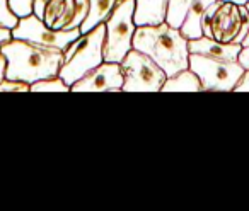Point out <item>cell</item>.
<instances>
[{"label": "cell", "mask_w": 249, "mask_h": 211, "mask_svg": "<svg viewBox=\"0 0 249 211\" xmlns=\"http://www.w3.org/2000/svg\"><path fill=\"white\" fill-rule=\"evenodd\" d=\"M123 92H160L167 75L150 56L132 48L121 60Z\"/></svg>", "instance_id": "6"}, {"label": "cell", "mask_w": 249, "mask_h": 211, "mask_svg": "<svg viewBox=\"0 0 249 211\" xmlns=\"http://www.w3.org/2000/svg\"><path fill=\"white\" fill-rule=\"evenodd\" d=\"M188 48H190V53H196V55L222 60H239L242 45H239V43H222L207 38V36H201V38L196 39H190Z\"/></svg>", "instance_id": "11"}, {"label": "cell", "mask_w": 249, "mask_h": 211, "mask_svg": "<svg viewBox=\"0 0 249 211\" xmlns=\"http://www.w3.org/2000/svg\"><path fill=\"white\" fill-rule=\"evenodd\" d=\"M0 92H31V83L4 79L0 82Z\"/></svg>", "instance_id": "19"}, {"label": "cell", "mask_w": 249, "mask_h": 211, "mask_svg": "<svg viewBox=\"0 0 249 211\" xmlns=\"http://www.w3.org/2000/svg\"><path fill=\"white\" fill-rule=\"evenodd\" d=\"M234 92H249V70H246L242 79L239 80V83L235 85Z\"/></svg>", "instance_id": "21"}, {"label": "cell", "mask_w": 249, "mask_h": 211, "mask_svg": "<svg viewBox=\"0 0 249 211\" xmlns=\"http://www.w3.org/2000/svg\"><path fill=\"white\" fill-rule=\"evenodd\" d=\"M190 68L200 77L203 92H234L246 68L239 60H222L190 53Z\"/></svg>", "instance_id": "5"}, {"label": "cell", "mask_w": 249, "mask_h": 211, "mask_svg": "<svg viewBox=\"0 0 249 211\" xmlns=\"http://www.w3.org/2000/svg\"><path fill=\"white\" fill-rule=\"evenodd\" d=\"M246 7H248V11H249V2L248 4H244ZM249 45V31H248V34H246V38H244V41H242V46H248Z\"/></svg>", "instance_id": "26"}, {"label": "cell", "mask_w": 249, "mask_h": 211, "mask_svg": "<svg viewBox=\"0 0 249 211\" xmlns=\"http://www.w3.org/2000/svg\"><path fill=\"white\" fill-rule=\"evenodd\" d=\"M9 4H11V9L19 17H26V16L33 14L35 0H9Z\"/></svg>", "instance_id": "20"}, {"label": "cell", "mask_w": 249, "mask_h": 211, "mask_svg": "<svg viewBox=\"0 0 249 211\" xmlns=\"http://www.w3.org/2000/svg\"><path fill=\"white\" fill-rule=\"evenodd\" d=\"M169 0H135V24L156 26L166 21Z\"/></svg>", "instance_id": "12"}, {"label": "cell", "mask_w": 249, "mask_h": 211, "mask_svg": "<svg viewBox=\"0 0 249 211\" xmlns=\"http://www.w3.org/2000/svg\"><path fill=\"white\" fill-rule=\"evenodd\" d=\"M239 63H241L246 70H249V45L242 46L241 53H239Z\"/></svg>", "instance_id": "23"}, {"label": "cell", "mask_w": 249, "mask_h": 211, "mask_svg": "<svg viewBox=\"0 0 249 211\" xmlns=\"http://www.w3.org/2000/svg\"><path fill=\"white\" fill-rule=\"evenodd\" d=\"M50 0H35V5H33V14L38 16L43 21V14H45V7Z\"/></svg>", "instance_id": "22"}, {"label": "cell", "mask_w": 249, "mask_h": 211, "mask_svg": "<svg viewBox=\"0 0 249 211\" xmlns=\"http://www.w3.org/2000/svg\"><path fill=\"white\" fill-rule=\"evenodd\" d=\"M104 39H106V22L96 26L90 31L82 32L63 51V63L58 75L70 87L104 62Z\"/></svg>", "instance_id": "3"}, {"label": "cell", "mask_w": 249, "mask_h": 211, "mask_svg": "<svg viewBox=\"0 0 249 211\" xmlns=\"http://www.w3.org/2000/svg\"><path fill=\"white\" fill-rule=\"evenodd\" d=\"M121 63L103 62L72 85V92H123Z\"/></svg>", "instance_id": "10"}, {"label": "cell", "mask_w": 249, "mask_h": 211, "mask_svg": "<svg viewBox=\"0 0 249 211\" xmlns=\"http://www.w3.org/2000/svg\"><path fill=\"white\" fill-rule=\"evenodd\" d=\"M135 31V0H118L116 7L106 21L104 62L121 63L133 48Z\"/></svg>", "instance_id": "4"}, {"label": "cell", "mask_w": 249, "mask_h": 211, "mask_svg": "<svg viewBox=\"0 0 249 211\" xmlns=\"http://www.w3.org/2000/svg\"><path fill=\"white\" fill-rule=\"evenodd\" d=\"M5 72H7V58L2 51H0V82L5 79Z\"/></svg>", "instance_id": "25"}, {"label": "cell", "mask_w": 249, "mask_h": 211, "mask_svg": "<svg viewBox=\"0 0 249 211\" xmlns=\"http://www.w3.org/2000/svg\"><path fill=\"white\" fill-rule=\"evenodd\" d=\"M188 43L190 39L181 29L173 28L166 21L156 26H137L133 36V48L150 56L167 77L190 68Z\"/></svg>", "instance_id": "1"}, {"label": "cell", "mask_w": 249, "mask_h": 211, "mask_svg": "<svg viewBox=\"0 0 249 211\" xmlns=\"http://www.w3.org/2000/svg\"><path fill=\"white\" fill-rule=\"evenodd\" d=\"M89 16H87V19L80 26V31L82 32H87L96 28V26L106 22L107 17L111 16V12H113V9L116 7L118 0H89Z\"/></svg>", "instance_id": "15"}, {"label": "cell", "mask_w": 249, "mask_h": 211, "mask_svg": "<svg viewBox=\"0 0 249 211\" xmlns=\"http://www.w3.org/2000/svg\"><path fill=\"white\" fill-rule=\"evenodd\" d=\"M80 34H82L80 28L79 29L48 28V26L35 14L21 17L19 19V24L12 29V38L38 43V45L50 46V48H55V49H62V51H65Z\"/></svg>", "instance_id": "8"}, {"label": "cell", "mask_w": 249, "mask_h": 211, "mask_svg": "<svg viewBox=\"0 0 249 211\" xmlns=\"http://www.w3.org/2000/svg\"><path fill=\"white\" fill-rule=\"evenodd\" d=\"M31 92H72V87L60 75H53L31 83Z\"/></svg>", "instance_id": "16"}, {"label": "cell", "mask_w": 249, "mask_h": 211, "mask_svg": "<svg viewBox=\"0 0 249 211\" xmlns=\"http://www.w3.org/2000/svg\"><path fill=\"white\" fill-rule=\"evenodd\" d=\"M191 2H193V0H169L166 22H169L173 28L179 29L184 17H186V12H188V9H190Z\"/></svg>", "instance_id": "17"}, {"label": "cell", "mask_w": 249, "mask_h": 211, "mask_svg": "<svg viewBox=\"0 0 249 211\" xmlns=\"http://www.w3.org/2000/svg\"><path fill=\"white\" fill-rule=\"evenodd\" d=\"M11 39H12V29L0 28V48H2L7 41H11Z\"/></svg>", "instance_id": "24"}, {"label": "cell", "mask_w": 249, "mask_h": 211, "mask_svg": "<svg viewBox=\"0 0 249 211\" xmlns=\"http://www.w3.org/2000/svg\"><path fill=\"white\" fill-rule=\"evenodd\" d=\"M225 2H234V4H237V5H244V4H248L249 0H225Z\"/></svg>", "instance_id": "27"}, {"label": "cell", "mask_w": 249, "mask_h": 211, "mask_svg": "<svg viewBox=\"0 0 249 211\" xmlns=\"http://www.w3.org/2000/svg\"><path fill=\"white\" fill-rule=\"evenodd\" d=\"M160 92H203V87L200 77L191 68H186L167 77Z\"/></svg>", "instance_id": "14"}, {"label": "cell", "mask_w": 249, "mask_h": 211, "mask_svg": "<svg viewBox=\"0 0 249 211\" xmlns=\"http://www.w3.org/2000/svg\"><path fill=\"white\" fill-rule=\"evenodd\" d=\"M0 51L7 58L5 79L35 83L38 80L58 75L63 63L62 49L43 46L38 43L12 38Z\"/></svg>", "instance_id": "2"}, {"label": "cell", "mask_w": 249, "mask_h": 211, "mask_svg": "<svg viewBox=\"0 0 249 211\" xmlns=\"http://www.w3.org/2000/svg\"><path fill=\"white\" fill-rule=\"evenodd\" d=\"M242 28L241 7L234 2L217 0L203 16V36L222 43H235Z\"/></svg>", "instance_id": "7"}, {"label": "cell", "mask_w": 249, "mask_h": 211, "mask_svg": "<svg viewBox=\"0 0 249 211\" xmlns=\"http://www.w3.org/2000/svg\"><path fill=\"white\" fill-rule=\"evenodd\" d=\"M217 0H193L186 12L183 24H181V32L186 36L188 39H196L203 36V29H201V22H203V16L208 11L212 4H215Z\"/></svg>", "instance_id": "13"}, {"label": "cell", "mask_w": 249, "mask_h": 211, "mask_svg": "<svg viewBox=\"0 0 249 211\" xmlns=\"http://www.w3.org/2000/svg\"><path fill=\"white\" fill-rule=\"evenodd\" d=\"M89 0H50L43 22L52 29H79L89 16Z\"/></svg>", "instance_id": "9"}, {"label": "cell", "mask_w": 249, "mask_h": 211, "mask_svg": "<svg viewBox=\"0 0 249 211\" xmlns=\"http://www.w3.org/2000/svg\"><path fill=\"white\" fill-rule=\"evenodd\" d=\"M19 16L11 9L9 0H0V28L14 29L19 24Z\"/></svg>", "instance_id": "18"}]
</instances>
